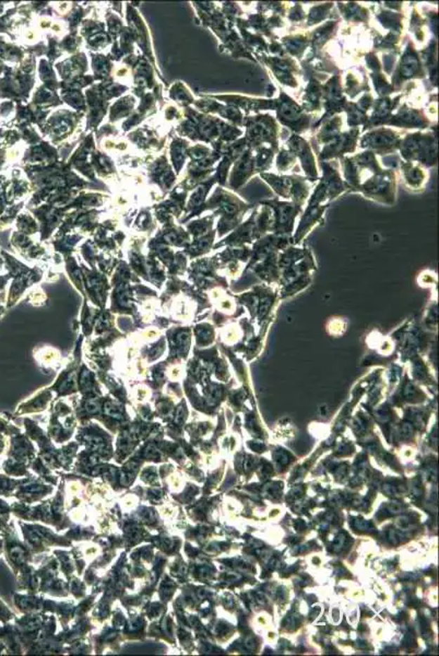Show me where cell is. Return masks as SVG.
Returning a JSON list of instances; mask_svg holds the SVG:
<instances>
[{"instance_id":"4","label":"cell","mask_w":439,"mask_h":656,"mask_svg":"<svg viewBox=\"0 0 439 656\" xmlns=\"http://www.w3.org/2000/svg\"><path fill=\"white\" fill-rule=\"evenodd\" d=\"M397 172L391 169H384L364 181L355 192L384 204H393L397 191Z\"/></svg>"},{"instance_id":"7","label":"cell","mask_w":439,"mask_h":656,"mask_svg":"<svg viewBox=\"0 0 439 656\" xmlns=\"http://www.w3.org/2000/svg\"><path fill=\"white\" fill-rule=\"evenodd\" d=\"M402 134L391 128L378 127L367 131L360 141V147L375 155H387L399 149Z\"/></svg>"},{"instance_id":"15","label":"cell","mask_w":439,"mask_h":656,"mask_svg":"<svg viewBox=\"0 0 439 656\" xmlns=\"http://www.w3.org/2000/svg\"><path fill=\"white\" fill-rule=\"evenodd\" d=\"M256 174L255 159H254V150L248 148L247 150L242 153L241 157H238L237 162L234 165L233 172L231 176V186L234 190H237L240 187L251 180V177Z\"/></svg>"},{"instance_id":"32","label":"cell","mask_w":439,"mask_h":656,"mask_svg":"<svg viewBox=\"0 0 439 656\" xmlns=\"http://www.w3.org/2000/svg\"><path fill=\"white\" fill-rule=\"evenodd\" d=\"M424 22V20L422 19L420 13H417V10L414 8L412 11V18H411L410 30L412 31L413 34L417 37V41H421V42L424 41L425 37L424 30H423Z\"/></svg>"},{"instance_id":"8","label":"cell","mask_w":439,"mask_h":656,"mask_svg":"<svg viewBox=\"0 0 439 656\" xmlns=\"http://www.w3.org/2000/svg\"><path fill=\"white\" fill-rule=\"evenodd\" d=\"M322 92H324L322 94V108L326 110V113L322 116V120L318 121V123L314 124V128H317L319 124H322L328 118L338 115L339 113L343 112L348 102L346 94H344L340 75H334L326 84H322Z\"/></svg>"},{"instance_id":"12","label":"cell","mask_w":439,"mask_h":656,"mask_svg":"<svg viewBox=\"0 0 439 656\" xmlns=\"http://www.w3.org/2000/svg\"><path fill=\"white\" fill-rule=\"evenodd\" d=\"M431 121L425 115L423 110L410 108L407 104H403L397 112L391 116L385 126L405 128V129H426L430 127Z\"/></svg>"},{"instance_id":"37","label":"cell","mask_w":439,"mask_h":656,"mask_svg":"<svg viewBox=\"0 0 439 656\" xmlns=\"http://www.w3.org/2000/svg\"><path fill=\"white\" fill-rule=\"evenodd\" d=\"M389 511H391V513H399V512L401 511L400 504H398L397 502L391 504V506H389Z\"/></svg>"},{"instance_id":"1","label":"cell","mask_w":439,"mask_h":656,"mask_svg":"<svg viewBox=\"0 0 439 656\" xmlns=\"http://www.w3.org/2000/svg\"><path fill=\"white\" fill-rule=\"evenodd\" d=\"M405 162H413L421 167H431L437 163V133L433 131L407 134L401 139L399 149Z\"/></svg>"},{"instance_id":"22","label":"cell","mask_w":439,"mask_h":656,"mask_svg":"<svg viewBox=\"0 0 439 656\" xmlns=\"http://www.w3.org/2000/svg\"><path fill=\"white\" fill-rule=\"evenodd\" d=\"M322 127L319 128L315 136V141L318 145L325 146L334 141L336 136L341 134L342 118L339 115L332 116L326 121L322 122Z\"/></svg>"},{"instance_id":"2","label":"cell","mask_w":439,"mask_h":656,"mask_svg":"<svg viewBox=\"0 0 439 656\" xmlns=\"http://www.w3.org/2000/svg\"><path fill=\"white\" fill-rule=\"evenodd\" d=\"M243 126H245V139L251 150L257 148L270 147L279 151L280 126L270 114H255L245 115Z\"/></svg>"},{"instance_id":"33","label":"cell","mask_w":439,"mask_h":656,"mask_svg":"<svg viewBox=\"0 0 439 656\" xmlns=\"http://www.w3.org/2000/svg\"><path fill=\"white\" fill-rule=\"evenodd\" d=\"M306 13H305L301 4H296V5L289 9L287 18L292 22H303V21H306Z\"/></svg>"},{"instance_id":"21","label":"cell","mask_w":439,"mask_h":656,"mask_svg":"<svg viewBox=\"0 0 439 656\" xmlns=\"http://www.w3.org/2000/svg\"><path fill=\"white\" fill-rule=\"evenodd\" d=\"M281 44L284 47L285 52L295 58L302 59L306 52L307 47L310 45L309 33H297L282 37Z\"/></svg>"},{"instance_id":"29","label":"cell","mask_w":439,"mask_h":656,"mask_svg":"<svg viewBox=\"0 0 439 656\" xmlns=\"http://www.w3.org/2000/svg\"><path fill=\"white\" fill-rule=\"evenodd\" d=\"M296 162L297 157L289 149L281 148L280 150L277 151V169L279 172L285 173L287 171L292 170Z\"/></svg>"},{"instance_id":"6","label":"cell","mask_w":439,"mask_h":656,"mask_svg":"<svg viewBox=\"0 0 439 656\" xmlns=\"http://www.w3.org/2000/svg\"><path fill=\"white\" fill-rule=\"evenodd\" d=\"M426 76L420 52L417 51L413 42L409 41L405 46V52L401 55L400 60L398 64L395 72H393L391 84L395 91H399L405 82L412 79H423Z\"/></svg>"},{"instance_id":"39","label":"cell","mask_w":439,"mask_h":656,"mask_svg":"<svg viewBox=\"0 0 439 656\" xmlns=\"http://www.w3.org/2000/svg\"><path fill=\"white\" fill-rule=\"evenodd\" d=\"M245 645L248 650H254V648H255V644H254L253 640H247V641H246Z\"/></svg>"},{"instance_id":"10","label":"cell","mask_w":439,"mask_h":656,"mask_svg":"<svg viewBox=\"0 0 439 656\" xmlns=\"http://www.w3.org/2000/svg\"><path fill=\"white\" fill-rule=\"evenodd\" d=\"M289 150L294 153L295 157H299V162L302 165L303 171L305 173L308 182H315L319 181L318 167H317L316 157L313 151L312 146L309 145L308 141L301 135L293 134L289 141H287Z\"/></svg>"},{"instance_id":"3","label":"cell","mask_w":439,"mask_h":656,"mask_svg":"<svg viewBox=\"0 0 439 656\" xmlns=\"http://www.w3.org/2000/svg\"><path fill=\"white\" fill-rule=\"evenodd\" d=\"M261 177L279 196L292 200L301 206L306 202L310 193V185L306 177L267 172L261 173Z\"/></svg>"},{"instance_id":"17","label":"cell","mask_w":439,"mask_h":656,"mask_svg":"<svg viewBox=\"0 0 439 656\" xmlns=\"http://www.w3.org/2000/svg\"><path fill=\"white\" fill-rule=\"evenodd\" d=\"M231 103L235 104L236 108H241L247 115L251 113L261 114L263 111H275L277 98H256L249 96H228Z\"/></svg>"},{"instance_id":"11","label":"cell","mask_w":439,"mask_h":656,"mask_svg":"<svg viewBox=\"0 0 439 656\" xmlns=\"http://www.w3.org/2000/svg\"><path fill=\"white\" fill-rule=\"evenodd\" d=\"M360 131V128H351L350 131L340 134L334 141L322 146V151L318 153L319 162L342 157L346 153H355Z\"/></svg>"},{"instance_id":"30","label":"cell","mask_w":439,"mask_h":656,"mask_svg":"<svg viewBox=\"0 0 439 656\" xmlns=\"http://www.w3.org/2000/svg\"><path fill=\"white\" fill-rule=\"evenodd\" d=\"M372 80H373L374 86L379 98L381 96H389L395 92V88L393 84L387 82L385 75L381 72H374L371 74Z\"/></svg>"},{"instance_id":"5","label":"cell","mask_w":439,"mask_h":656,"mask_svg":"<svg viewBox=\"0 0 439 656\" xmlns=\"http://www.w3.org/2000/svg\"><path fill=\"white\" fill-rule=\"evenodd\" d=\"M277 120L281 125L289 128L296 135L308 131L312 123L313 116L306 113L302 105H299L290 96L284 91L280 92L277 98Z\"/></svg>"},{"instance_id":"24","label":"cell","mask_w":439,"mask_h":656,"mask_svg":"<svg viewBox=\"0 0 439 656\" xmlns=\"http://www.w3.org/2000/svg\"><path fill=\"white\" fill-rule=\"evenodd\" d=\"M375 15L385 29L389 30L391 32L402 34L403 15L401 13H395L393 10L381 9Z\"/></svg>"},{"instance_id":"13","label":"cell","mask_w":439,"mask_h":656,"mask_svg":"<svg viewBox=\"0 0 439 656\" xmlns=\"http://www.w3.org/2000/svg\"><path fill=\"white\" fill-rule=\"evenodd\" d=\"M402 98V94L391 98V96H381L374 101L373 113L371 117H368L367 124L364 126V131L372 129L374 127H381L385 126L388 120L393 115V111L397 110L400 104V100Z\"/></svg>"},{"instance_id":"27","label":"cell","mask_w":439,"mask_h":656,"mask_svg":"<svg viewBox=\"0 0 439 656\" xmlns=\"http://www.w3.org/2000/svg\"><path fill=\"white\" fill-rule=\"evenodd\" d=\"M334 6V3H326L310 8L306 17V27H314L325 21L330 15Z\"/></svg>"},{"instance_id":"35","label":"cell","mask_w":439,"mask_h":656,"mask_svg":"<svg viewBox=\"0 0 439 656\" xmlns=\"http://www.w3.org/2000/svg\"><path fill=\"white\" fill-rule=\"evenodd\" d=\"M374 101H375V100H374L371 92L367 91L361 96V98L356 102V104H358V108H361L362 111L367 113V112L371 110L372 106H373Z\"/></svg>"},{"instance_id":"18","label":"cell","mask_w":439,"mask_h":656,"mask_svg":"<svg viewBox=\"0 0 439 656\" xmlns=\"http://www.w3.org/2000/svg\"><path fill=\"white\" fill-rule=\"evenodd\" d=\"M322 84L315 77L309 79L303 96L302 108L306 113L319 112L322 108Z\"/></svg>"},{"instance_id":"26","label":"cell","mask_w":439,"mask_h":656,"mask_svg":"<svg viewBox=\"0 0 439 656\" xmlns=\"http://www.w3.org/2000/svg\"><path fill=\"white\" fill-rule=\"evenodd\" d=\"M256 155H254V159H255V171L256 173H265L266 171L270 169L271 165H273V159H275V151L273 149H271L270 147H267V146H263V147L257 148L255 149Z\"/></svg>"},{"instance_id":"14","label":"cell","mask_w":439,"mask_h":656,"mask_svg":"<svg viewBox=\"0 0 439 656\" xmlns=\"http://www.w3.org/2000/svg\"><path fill=\"white\" fill-rule=\"evenodd\" d=\"M261 204L266 205V206L275 210V226H277V231H280V230L289 231V230H291L295 216L302 207L301 205L295 204L293 202H280L279 200H263Z\"/></svg>"},{"instance_id":"28","label":"cell","mask_w":439,"mask_h":656,"mask_svg":"<svg viewBox=\"0 0 439 656\" xmlns=\"http://www.w3.org/2000/svg\"><path fill=\"white\" fill-rule=\"evenodd\" d=\"M344 112H346V115H348V127L358 128V126H365L367 124V113L362 111L356 102L348 101L344 108Z\"/></svg>"},{"instance_id":"9","label":"cell","mask_w":439,"mask_h":656,"mask_svg":"<svg viewBox=\"0 0 439 656\" xmlns=\"http://www.w3.org/2000/svg\"><path fill=\"white\" fill-rule=\"evenodd\" d=\"M258 58L270 69L273 76L277 82L283 86L296 88L299 86L296 74L299 72V66L293 57L287 56H267L266 54L257 55Z\"/></svg>"},{"instance_id":"23","label":"cell","mask_w":439,"mask_h":656,"mask_svg":"<svg viewBox=\"0 0 439 656\" xmlns=\"http://www.w3.org/2000/svg\"><path fill=\"white\" fill-rule=\"evenodd\" d=\"M339 10L346 22H367L369 10L356 3L338 4Z\"/></svg>"},{"instance_id":"16","label":"cell","mask_w":439,"mask_h":656,"mask_svg":"<svg viewBox=\"0 0 439 656\" xmlns=\"http://www.w3.org/2000/svg\"><path fill=\"white\" fill-rule=\"evenodd\" d=\"M319 165H320L322 170V177L320 180L327 186L329 200H334L336 196L348 190L346 182L342 180L341 174L339 172L338 167H336L334 163L328 162V161H320Z\"/></svg>"},{"instance_id":"25","label":"cell","mask_w":439,"mask_h":656,"mask_svg":"<svg viewBox=\"0 0 439 656\" xmlns=\"http://www.w3.org/2000/svg\"><path fill=\"white\" fill-rule=\"evenodd\" d=\"M423 66L430 72V80L435 86H437V42L436 39H431L430 44L424 51L420 52Z\"/></svg>"},{"instance_id":"19","label":"cell","mask_w":439,"mask_h":656,"mask_svg":"<svg viewBox=\"0 0 439 656\" xmlns=\"http://www.w3.org/2000/svg\"><path fill=\"white\" fill-rule=\"evenodd\" d=\"M401 173L403 180L410 190L420 191L424 188L427 181V173L420 165L402 161L400 165Z\"/></svg>"},{"instance_id":"34","label":"cell","mask_w":439,"mask_h":656,"mask_svg":"<svg viewBox=\"0 0 439 656\" xmlns=\"http://www.w3.org/2000/svg\"><path fill=\"white\" fill-rule=\"evenodd\" d=\"M395 60H397V53H387L384 54L383 64L381 68L385 69L387 75H391L395 68Z\"/></svg>"},{"instance_id":"31","label":"cell","mask_w":439,"mask_h":656,"mask_svg":"<svg viewBox=\"0 0 439 656\" xmlns=\"http://www.w3.org/2000/svg\"><path fill=\"white\" fill-rule=\"evenodd\" d=\"M363 90H366V86H364L363 84L360 82V80H358L355 75L352 74V72H348V76H346V88H344L343 90L344 94H348L350 98H354L358 94H361Z\"/></svg>"},{"instance_id":"36","label":"cell","mask_w":439,"mask_h":656,"mask_svg":"<svg viewBox=\"0 0 439 656\" xmlns=\"http://www.w3.org/2000/svg\"><path fill=\"white\" fill-rule=\"evenodd\" d=\"M430 18H428V23H430L431 30L435 35L437 34V27H438V15H437L436 11H433L430 13Z\"/></svg>"},{"instance_id":"20","label":"cell","mask_w":439,"mask_h":656,"mask_svg":"<svg viewBox=\"0 0 439 656\" xmlns=\"http://www.w3.org/2000/svg\"><path fill=\"white\" fill-rule=\"evenodd\" d=\"M338 27V20H329L325 25H320L312 33H309L313 51L318 52L319 49H322L330 39H334Z\"/></svg>"},{"instance_id":"38","label":"cell","mask_w":439,"mask_h":656,"mask_svg":"<svg viewBox=\"0 0 439 656\" xmlns=\"http://www.w3.org/2000/svg\"><path fill=\"white\" fill-rule=\"evenodd\" d=\"M384 491L387 492L388 494H393L395 492V488L393 486H391V484H386V486L384 487Z\"/></svg>"}]
</instances>
